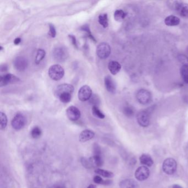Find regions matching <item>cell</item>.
I'll use <instances>...</instances> for the list:
<instances>
[{"instance_id":"13","label":"cell","mask_w":188,"mask_h":188,"mask_svg":"<svg viewBox=\"0 0 188 188\" xmlns=\"http://www.w3.org/2000/svg\"><path fill=\"white\" fill-rule=\"evenodd\" d=\"M20 81L19 78L11 73H8L3 76H1L0 77V86L2 87L8 84L15 83L18 82Z\"/></svg>"},{"instance_id":"21","label":"cell","mask_w":188,"mask_h":188,"mask_svg":"<svg viewBox=\"0 0 188 188\" xmlns=\"http://www.w3.org/2000/svg\"><path fill=\"white\" fill-rule=\"evenodd\" d=\"M180 20L177 16H168L164 20V23L167 25L168 26H176L178 25L180 23Z\"/></svg>"},{"instance_id":"16","label":"cell","mask_w":188,"mask_h":188,"mask_svg":"<svg viewBox=\"0 0 188 188\" xmlns=\"http://www.w3.org/2000/svg\"><path fill=\"white\" fill-rule=\"evenodd\" d=\"M104 84L107 91L111 93L116 92V85L110 76L108 75L104 78Z\"/></svg>"},{"instance_id":"2","label":"cell","mask_w":188,"mask_h":188,"mask_svg":"<svg viewBox=\"0 0 188 188\" xmlns=\"http://www.w3.org/2000/svg\"><path fill=\"white\" fill-rule=\"evenodd\" d=\"M53 59L57 62L63 63L69 57V51L67 48L63 47H57L53 50Z\"/></svg>"},{"instance_id":"43","label":"cell","mask_w":188,"mask_h":188,"mask_svg":"<svg viewBox=\"0 0 188 188\" xmlns=\"http://www.w3.org/2000/svg\"><path fill=\"white\" fill-rule=\"evenodd\" d=\"M87 188H97L96 186L94 184H90Z\"/></svg>"},{"instance_id":"7","label":"cell","mask_w":188,"mask_h":188,"mask_svg":"<svg viewBox=\"0 0 188 188\" xmlns=\"http://www.w3.org/2000/svg\"><path fill=\"white\" fill-rule=\"evenodd\" d=\"M137 121L142 127H147L150 124V115L147 111L142 110L137 114Z\"/></svg>"},{"instance_id":"5","label":"cell","mask_w":188,"mask_h":188,"mask_svg":"<svg viewBox=\"0 0 188 188\" xmlns=\"http://www.w3.org/2000/svg\"><path fill=\"white\" fill-rule=\"evenodd\" d=\"M98 57L102 59H105L111 53V47L107 43H102L98 45L96 50Z\"/></svg>"},{"instance_id":"11","label":"cell","mask_w":188,"mask_h":188,"mask_svg":"<svg viewBox=\"0 0 188 188\" xmlns=\"http://www.w3.org/2000/svg\"><path fill=\"white\" fill-rule=\"evenodd\" d=\"M150 174V170L147 167L141 166L136 169L135 173V177L139 181H144L149 177Z\"/></svg>"},{"instance_id":"28","label":"cell","mask_w":188,"mask_h":188,"mask_svg":"<svg viewBox=\"0 0 188 188\" xmlns=\"http://www.w3.org/2000/svg\"><path fill=\"white\" fill-rule=\"evenodd\" d=\"M46 53L45 51L43 49H39L37 51V55L35 57V63L36 64H39L40 63L41 61L44 59V57H45Z\"/></svg>"},{"instance_id":"9","label":"cell","mask_w":188,"mask_h":188,"mask_svg":"<svg viewBox=\"0 0 188 188\" xmlns=\"http://www.w3.org/2000/svg\"><path fill=\"white\" fill-rule=\"evenodd\" d=\"M92 159L95 166L101 167L103 164V160L102 157V151L99 146L98 144H94L93 156L92 157Z\"/></svg>"},{"instance_id":"23","label":"cell","mask_w":188,"mask_h":188,"mask_svg":"<svg viewBox=\"0 0 188 188\" xmlns=\"http://www.w3.org/2000/svg\"><path fill=\"white\" fill-rule=\"evenodd\" d=\"M98 22L100 25L104 28H106L109 25L108 18L107 13H101L98 17Z\"/></svg>"},{"instance_id":"32","label":"cell","mask_w":188,"mask_h":188,"mask_svg":"<svg viewBox=\"0 0 188 188\" xmlns=\"http://www.w3.org/2000/svg\"><path fill=\"white\" fill-rule=\"evenodd\" d=\"M81 30L82 31H85L87 33L88 38L91 39L92 41H93L95 43L96 42V39L94 38L93 35L92 34V33H91V30L89 29V25H87V24H85V25L82 26L81 27Z\"/></svg>"},{"instance_id":"22","label":"cell","mask_w":188,"mask_h":188,"mask_svg":"<svg viewBox=\"0 0 188 188\" xmlns=\"http://www.w3.org/2000/svg\"><path fill=\"white\" fill-rule=\"evenodd\" d=\"M94 172L99 176H102L106 178H112L114 177V173L104 169L97 168L94 170Z\"/></svg>"},{"instance_id":"1","label":"cell","mask_w":188,"mask_h":188,"mask_svg":"<svg viewBox=\"0 0 188 188\" xmlns=\"http://www.w3.org/2000/svg\"><path fill=\"white\" fill-rule=\"evenodd\" d=\"M48 74L53 80L57 81L63 79L65 74V71L62 66L55 64L50 66L48 70Z\"/></svg>"},{"instance_id":"18","label":"cell","mask_w":188,"mask_h":188,"mask_svg":"<svg viewBox=\"0 0 188 188\" xmlns=\"http://www.w3.org/2000/svg\"><path fill=\"white\" fill-rule=\"evenodd\" d=\"M108 69L112 75H116L120 71L122 66L118 62L116 61H111L108 63Z\"/></svg>"},{"instance_id":"25","label":"cell","mask_w":188,"mask_h":188,"mask_svg":"<svg viewBox=\"0 0 188 188\" xmlns=\"http://www.w3.org/2000/svg\"><path fill=\"white\" fill-rule=\"evenodd\" d=\"M81 163L83 166L85 167V168L87 169H91L92 168H93L94 166L92 157L89 158H86L85 157L82 158Z\"/></svg>"},{"instance_id":"12","label":"cell","mask_w":188,"mask_h":188,"mask_svg":"<svg viewBox=\"0 0 188 188\" xmlns=\"http://www.w3.org/2000/svg\"><path fill=\"white\" fill-rule=\"evenodd\" d=\"M14 67L19 72L24 71L27 68L28 62L27 59L23 57H17L13 61Z\"/></svg>"},{"instance_id":"37","label":"cell","mask_w":188,"mask_h":188,"mask_svg":"<svg viewBox=\"0 0 188 188\" xmlns=\"http://www.w3.org/2000/svg\"><path fill=\"white\" fill-rule=\"evenodd\" d=\"M69 37L71 41L72 45L74 46V47L76 48V49H78V45H77V40H76L75 36L73 35H69Z\"/></svg>"},{"instance_id":"36","label":"cell","mask_w":188,"mask_h":188,"mask_svg":"<svg viewBox=\"0 0 188 188\" xmlns=\"http://www.w3.org/2000/svg\"><path fill=\"white\" fill-rule=\"evenodd\" d=\"M104 181H105V180L102 178L100 176H94V178H93V182H94L95 183L97 184H102V185H104Z\"/></svg>"},{"instance_id":"31","label":"cell","mask_w":188,"mask_h":188,"mask_svg":"<svg viewBox=\"0 0 188 188\" xmlns=\"http://www.w3.org/2000/svg\"><path fill=\"white\" fill-rule=\"evenodd\" d=\"M92 113L94 116L99 119H104L105 118V115L102 113L97 106H93L92 107Z\"/></svg>"},{"instance_id":"10","label":"cell","mask_w":188,"mask_h":188,"mask_svg":"<svg viewBox=\"0 0 188 188\" xmlns=\"http://www.w3.org/2000/svg\"><path fill=\"white\" fill-rule=\"evenodd\" d=\"M136 98L139 103L142 104H147L150 103L152 99V95L150 92L146 89H142L138 92Z\"/></svg>"},{"instance_id":"26","label":"cell","mask_w":188,"mask_h":188,"mask_svg":"<svg viewBox=\"0 0 188 188\" xmlns=\"http://www.w3.org/2000/svg\"><path fill=\"white\" fill-rule=\"evenodd\" d=\"M126 15V14L124 11L122 10H116V11L114 12V19H115V21H118V22H121L125 18Z\"/></svg>"},{"instance_id":"33","label":"cell","mask_w":188,"mask_h":188,"mask_svg":"<svg viewBox=\"0 0 188 188\" xmlns=\"http://www.w3.org/2000/svg\"><path fill=\"white\" fill-rule=\"evenodd\" d=\"M72 94L70 93H63L61 94L59 97L60 100L63 103H69L72 98Z\"/></svg>"},{"instance_id":"29","label":"cell","mask_w":188,"mask_h":188,"mask_svg":"<svg viewBox=\"0 0 188 188\" xmlns=\"http://www.w3.org/2000/svg\"><path fill=\"white\" fill-rule=\"evenodd\" d=\"M7 125V117L6 115L3 113H0V128L1 130H3L6 129Z\"/></svg>"},{"instance_id":"6","label":"cell","mask_w":188,"mask_h":188,"mask_svg":"<svg viewBox=\"0 0 188 188\" xmlns=\"http://www.w3.org/2000/svg\"><path fill=\"white\" fill-rule=\"evenodd\" d=\"M172 8L182 17L188 18V5L182 1H174L172 4Z\"/></svg>"},{"instance_id":"8","label":"cell","mask_w":188,"mask_h":188,"mask_svg":"<svg viewBox=\"0 0 188 188\" xmlns=\"http://www.w3.org/2000/svg\"><path fill=\"white\" fill-rule=\"evenodd\" d=\"M92 96V91L91 87L87 85H85L81 87L78 92V97L82 102H85L89 100Z\"/></svg>"},{"instance_id":"17","label":"cell","mask_w":188,"mask_h":188,"mask_svg":"<svg viewBox=\"0 0 188 188\" xmlns=\"http://www.w3.org/2000/svg\"><path fill=\"white\" fill-rule=\"evenodd\" d=\"M95 136V133L91 130H85L81 132L79 136V141L85 142L91 140Z\"/></svg>"},{"instance_id":"19","label":"cell","mask_w":188,"mask_h":188,"mask_svg":"<svg viewBox=\"0 0 188 188\" xmlns=\"http://www.w3.org/2000/svg\"><path fill=\"white\" fill-rule=\"evenodd\" d=\"M140 162L144 166L151 167L154 164V160L147 154H143L140 157Z\"/></svg>"},{"instance_id":"42","label":"cell","mask_w":188,"mask_h":188,"mask_svg":"<svg viewBox=\"0 0 188 188\" xmlns=\"http://www.w3.org/2000/svg\"><path fill=\"white\" fill-rule=\"evenodd\" d=\"M173 188H183V187L178 184H174L173 186Z\"/></svg>"},{"instance_id":"39","label":"cell","mask_w":188,"mask_h":188,"mask_svg":"<svg viewBox=\"0 0 188 188\" xmlns=\"http://www.w3.org/2000/svg\"><path fill=\"white\" fill-rule=\"evenodd\" d=\"M1 71L2 72L7 71V66L6 65L4 64L3 65H1Z\"/></svg>"},{"instance_id":"30","label":"cell","mask_w":188,"mask_h":188,"mask_svg":"<svg viewBox=\"0 0 188 188\" xmlns=\"http://www.w3.org/2000/svg\"><path fill=\"white\" fill-rule=\"evenodd\" d=\"M31 134L33 138L37 139V138H39L41 136L42 131L39 127L35 126L31 129Z\"/></svg>"},{"instance_id":"40","label":"cell","mask_w":188,"mask_h":188,"mask_svg":"<svg viewBox=\"0 0 188 188\" xmlns=\"http://www.w3.org/2000/svg\"><path fill=\"white\" fill-rule=\"evenodd\" d=\"M21 42V39L20 38H17L15 39V40L14 41V44L15 45H18L20 44V43Z\"/></svg>"},{"instance_id":"38","label":"cell","mask_w":188,"mask_h":188,"mask_svg":"<svg viewBox=\"0 0 188 188\" xmlns=\"http://www.w3.org/2000/svg\"><path fill=\"white\" fill-rule=\"evenodd\" d=\"M179 59L181 63H183L184 65L188 63V58L184 55H180L179 57Z\"/></svg>"},{"instance_id":"15","label":"cell","mask_w":188,"mask_h":188,"mask_svg":"<svg viewBox=\"0 0 188 188\" xmlns=\"http://www.w3.org/2000/svg\"><path fill=\"white\" fill-rule=\"evenodd\" d=\"M74 91V87L72 85L68 83H63L57 87L55 90V95L59 97L61 94L63 93L72 94Z\"/></svg>"},{"instance_id":"34","label":"cell","mask_w":188,"mask_h":188,"mask_svg":"<svg viewBox=\"0 0 188 188\" xmlns=\"http://www.w3.org/2000/svg\"><path fill=\"white\" fill-rule=\"evenodd\" d=\"M49 35L52 38H55L57 35L56 29L53 24H49Z\"/></svg>"},{"instance_id":"14","label":"cell","mask_w":188,"mask_h":188,"mask_svg":"<svg viewBox=\"0 0 188 188\" xmlns=\"http://www.w3.org/2000/svg\"><path fill=\"white\" fill-rule=\"evenodd\" d=\"M66 115L71 121L75 122L80 118L81 112L77 107L71 106L66 110Z\"/></svg>"},{"instance_id":"24","label":"cell","mask_w":188,"mask_h":188,"mask_svg":"<svg viewBox=\"0 0 188 188\" xmlns=\"http://www.w3.org/2000/svg\"><path fill=\"white\" fill-rule=\"evenodd\" d=\"M180 74L183 80L188 84V63L183 65L180 69Z\"/></svg>"},{"instance_id":"20","label":"cell","mask_w":188,"mask_h":188,"mask_svg":"<svg viewBox=\"0 0 188 188\" xmlns=\"http://www.w3.org/2000/svg\"><path fill=\"white\" fill-rule=\"evenodd\" d=\"M121 188H138V185L135 180L132 179H125L120 183Z\"/></svg>"},{"instance_id":"4","label":"cell","mask_w":188,"mask_h":188,"mask_svg":"<svg viewBox=\"0 0 188 188\" xmlns=\"http://www.w3.org/2000/svg\"><path fill=\"white\" fill-rule=\"evenodd\" d=\"M164 172L168 175H172L176 172L177 168V164L176 160L172 158H168L164 160L162 165Z\"/></svg>"},{"instance_id":"27","label":"cell","mask_w":188,"mask_h":188,"mask_svg":"<svg viewBox=\"0 0 188 188\" xmlns=\"http://www.w3.org/2000/svg\"><path fill=\"white\" fill-rule=\"evenodd\" d=\"M123 113L125 116L128 117H132L135 114V109L131 105H126L123 108Z\"/></svg>"},{"instance_id":"35","label":"cell","mask_w":188,"mask_h":188,"mask_svg":"<svg viewBox=\"0 0 188 188\" xmlns=\"http://www.w3.org/2000/svg\"><path fill=\"white\" fill-rule=\"evenodd\" d=\"M90 103L92 104H93V106H97L98 103L99 102V98L96 96H92L91 97L90 99Z\"/></svg>"},{"instance_id":"3","label":"cell","mask_w":188,"mask_h":188,"mask_svg":"<svg viewBox=\"0 0 188 188\" xmlns=\"http://www.w3.org/2000/svg\"><path fill=\"white\" fill-rule=\"evenodd\" d=\"M26 124L27 119L25 116L21 113H17L13 117L11 122V125L13 128L16 130H20L23 129Z\"/></svg>"},{"instance_id":"44","label":"cell","mask_w":188,"mask_h":188,"mask_svg":"<svg viewBox=\"0 0 188 188\" xmlns=\"http://www.w3.org/2000/svg\"><path fill=\"white\" fill-rule=\"evenodd\" d=\"M3 47H2V46H1V47H0V50H1V51H2V50H3Z\"/></svg>"},{"instance_id":"41","label":"cell","mask_w":188,"mask_h":188,"mask_svg":"<svg viewBox=\"0 0 188 188\" xmlns=\"http://www.w3.org/2000/svg\"><path fill=\"white\" fill-rule=\"evenodd\" d=\"M51 188H66L65 186H63L62 185H59V184H57V185H54Z\"/></svg>"}]
</instances>
